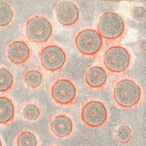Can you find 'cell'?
Instances as JSON below:
<instances>
[{
    "instance_id": "obj_3",
    "label": "cell",
    "mask_w": 146,
    "mask_h": 146,
    "mask_svg": "<svg viewBox=\"0 0 146 146\" xmlns=\"http://www.w3.org/2000/svg\"><path fill=\"white\" fill-rule=\"evenodd\" d=\"M97 31L103 39L117 41L123 37L126 32V23L123 17L118 13L105 12L98 19Z\"/></svg>"
},
{
    "instance_id": "obj_5",
    "label": "cell",
    "mask_w": 146,
    "mask_h": 146,
    "mask_svg": "<svg viewBox=\"0 0 146 146\" xmlns=\"http://www.w3.org/2000/svg\"><path fill=\"white\" fill-rule=\"evenodd\" d=\"M131 62V55L130 51L120 44L108 47L103 56V63L105 68L114 74L125 72L129 68Z\"/></svg>"
},
{
    "instance_id": "obj_21",
    "label": "cell",
    "mask_w": 146,
    "mask_h": 146,
    "mask_svg": "<svg viewBox=\"0 0 146 146\" xmlns=\"http://www.w3.org/2000/svg\"><path fill=\"white\" fill-rule=\"evenodd\" d=\"M137 47L141 52H145V39H140L137 42Z\"/></svg>"
},
{
    "instance_id": "obj_12",
    "label": "cell",
    "mask_w": 146,
    "mask_h": 146,
    "mask_svg": "<svg viewBox=\"0 0 146 146\" xmlns=\"http://www.w3.org/2000/svg\"><path fill=\"white\" fill-rule=\"evenodd\" d=\"M108 74L105 69L100 66H94L88 69L85 76V82L92 90L104 88L108 81Z\"/></svg>"
},
{
    "instance_id": "obj_22",
    "label": "cell",
    "mask_w": 146,
    "mask_h": 146,
    "mask_svg": "<svg viewBox=\"0 0 146 146\" xmlns=\"http://www.w3.org/2000/svg\"><path fill=\"white\" fill-rule=\"evenodd\" d=\"M0 146H5L4 140L1 135H0Z\"/></svg>"
},
{
    "instance_id": "obj_6",
    "label": "cell",
    "mask_w": 146,
    "mask_h": 146,
    "mask_svg": "<svg viewBox=\"0 0 146 146\" xmlns=\"http://www.w3.org/2000/svg\"><path fill=\"white\" fill-rule=\"evenodd\" d=\"M39 61L41 66L46 71L58 72L66 66L67 53L62 46L55 43L48 44L39 50Z\"/></svg>"
},
{
    "instance_id": "obj_10",
    "label": "cell",
    "mask_w": 146,
    "mask_h": 146,
    "mask_svg": "<svg viewBox=\"0 0 146 146\" xmlns=\"http://www.w3.org/2000/svg\"><path fill=\"white\" fill-rule=\"evenodd\" d=\"M32 50L25 40L17 39L11 41L7 48V57L9 62L16 66H22L30 60Z\"/></svg>"
},
{
    "instance_id": "obj_13",
    "label": "cell",
    "mask_w": 146,
    "mask_h": 146,
    "mask_svg": "<svg viewBox=\"0 0 146 146\" xmlns=\"http://www.w3.org/2000/svg\"><path fill=\"white\" fill-rule=\"evenodd\" d=\"M16 112L14 101L8 96L0 95V126H7L13 122Z\"/></svg>"
},
{
    "instance_id": "obj_7",
    "label": "cell",
    "mask_w": 146,
    "mask_h": 146,
    "mask_svg": "<svg viewBox=\"0 0 146 146\" xmlns=\"http://www.w3.org/2000/svg\"><path fill=\"white\" fill-rule=\"evenodd\" d=\"M50 95L56 104L69 106L74 104L77 98L78 88L70 78L66 77H58L51 84Z\"/></svg>"
},
{
    "instance_id": "obj_17",
    "label": "cell",
    "mask_w": 146,
    "mask_h": 146,
    "mask_svg": "<svg viewBox=\"0 0 146 146\" xmlns=\"http://www.w3.org/2000/svg\"><path fill=\"white\" fill-rule=\"evenodd\" d=\"M14 76L12 71L5 67H0V92L7 93L13 89Z\"/></svg>"
},
{
    "instance_id": "obj_1",
    "label": "cell",
    "mask_w": 146,
    "mask_h": 146,
    "mask_svg": "<svg viewBox=\"0 0 146 146\" xmlns=\"http://www.w3.org/2000/svg\"><path fill=\"white\" fill-rule=\"evenodd\" d=\"M142 90L140 84L133 78L124 77L117 80L113 89L116 104L124 109L137 106L140 102Z\"/></svg>"
},
{
    "instance_id": "obj_18",
    "label": "cell",
    "mask_w": 146,
    "mask_h": 146,
    "mask_svg": "<svg viewBox=\"0 0 146 146\" xmlns=\"http://www.w3.org/2000/svg\"><path fill=\"white\" fill-rule=\"evenodd\" d=\"M15 17L14 10L9 4L0 1V27L5 28L10 25Z\"/></svg>"
},
{
    "instance_id": "obj_9",
    "label": "cell",
    "mask_w": 146,
    "mask_h": 146,
    "mask_svg": "<svg viewBox=\"0 0 146 146\" xmlns=\"http://www.w3.org/2000/svg\"><path fill=\"white\" fill-rule=\"evenodd\" d=\"M54 14L57 22L64 27L74 26L80 18V11L78 5L68 1L58 3L54 8Z\"/></svg>"
},
{
    "instance_id": "obj_2",
    "label": "cell",
    "mask_w": 146,
    "mask_h": 146,
    "mask_svg": "<svg viewBox=\"0 0 146 146\" xmlns=\"http://www.w3.org/2000/svg\"><path fill=\"white\" fill-rule=\"evenodd\" d=\"M24 30L27 39L36 44L48 43L54 33L51 21L42 15H34L29 17L24 23Z\"/></svg>"
},
{
    "instance_id": "obj_8",
    "label": "cell",
    "mask_w": 146,
    "mask_h": 146,
    "mask_svg": "<svg viewBox=\"0 0 146 146\" xmlns=\"http://www.w3.org/2000/svg\"><path fill=\"white\" fill-rule=\"evenodd\" d=\"M74 44L77 50L86 57H95L102 50L104 39L96 30L85 28L76 35Z\"/></svg>"
},
{
    "instance_id": "obj_14",
    "label": "cell",
    "mask_w": 146,
    "mask_h": 146,
    "mask_svg": "<svg viewBox=\"0 0 146 146\" xmlns=\"http://www.w3.org/2000/svg\"><path fill=\"white\" fill-rule=\"evenodd\" d=\"M19 112L23 120L28 123H33L40 118L42 109L38 101L31 100L23 102L20 106Z\"/></svg>"
},
{
    "instance_id": "obj_15",
    "label": "cell",
    "mask_w": 146,
    "mask_h": 146,
    "mask_svg": "<svg viewBox=\"0 0 146 146\" xmlns=\"http://www.w3.org/2000/svg\"><path fill=\"white\" fill-rule=\"evenodd\" d=\"M23 80L29 88L37 90L43 86L44 76L39 69L30 68L24 73Z\"/></svg>"
},
{
    "instance_id": "obj_20",
    "label": "cell",
    "mask_w": 146,
    "mask_h": 146,
    "mask_svg": "<svg viewBox=\"0 0 146 146\" xmlns=\"http://www.w3.org/2000/svg\"><path fill=\"white\" fill-rule=\"evenodd\" d=\"M131 18L137 22H141L145 21L146 18V11L144 6L138 5L133 7L130 10Z\"/></svg>"
},
{
    "instance_id": "obj_4",
    "label": "cell",
    "mask_w": 146,
    "mask_h": 146,
    "mask_svg": "<svg viewBox=\"0 0 146 146\" xmlns=\"http://www.w3.org/2000/svg\"><path fill=\"white\" fill-rule=\"evenodd\" d=\"M109 116V112L107 106L99 100L91 99L86 101L80 110L82 122L92 129L103 126L107 122Z\"/></svg>"
},
{
    "instance_id": "obj_19",
    "label": "cell",
    "mask_w": 146,
    "mask_h": 146,
    "mask_svg": "<svg viewBox=\"0 0 146 146\" xmlns=\"http://www.w3.org/2000/svg\"><path fill=\"white\" fill-rule=\"evenodd\" d=\"M133 137V131L131 127L127 125H121L115 130V137L117 141L121 144L129 143Z\"/></svg>"
},
{
    "instance_id": "obj_23",
    "label": "cell",
    "mask_w": 146,
    "mask_h": 146,
    "mask_svg": "<svg viewBox=\"0 0 146 146\" xmlns=\"http://www.w3.org/2000/svg\"><path fill=\"white\" fill-rule=\"evenodd\" d=\"M48 146H59L58 145H57V144H51V145H49Z\"/></svg>"
},
{
    "instance_id": "obj_16",
    "label": "cell",
    "mask_w": 146,
    "mask_h": 146,
    "mask_svg": "<svg viewBox=\"0 0 146 146\" xmlns=\"http://www.w3.org/2000/svg\"><path fill=\"white\" fill-rule=\"evenodd\" d=\"M15 144V146H40V140L35 132L24 129L17 135Z\"/></svg>"
},
{
    "instance_id": "obj_11",
    "label": "cell",
    "mask_w": 146,
    "mask_h": 146,
    "mask_svg": "<svg viewBox=\"0 0 146 146\" xmlns=\"http://www.w3.org/2000/svg\"><path fill=\"white\" fill-rule=\"evenodd\" d=\"M50 130L58 139H66L74 131V123L71 117L64 113H56L52 116L49 123Z\"/></svg>"
}]
</instances>
